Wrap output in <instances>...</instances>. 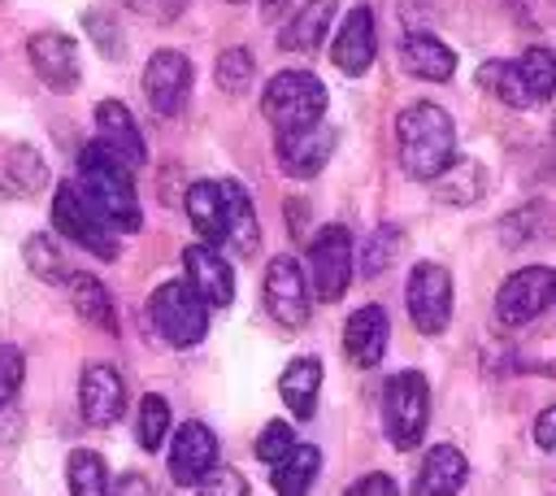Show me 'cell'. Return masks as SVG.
<instances>
[{"instance_id":"obj_19","label":"cell","mask_w":556,"mask_h":496,"mask_svg":"<svg viewBox=\"0 0 556 496\" xmlns=\"http://www.w3.org/2000/svg\"><path fill=\"white\" fill-rule=\"evenodd\" d=\"M96 131H100V148H109L122 165H143L148 161V144L130 117V109L122 100H100L96 104Z\"/></svg>"},{"instance_id":"obj_3","label":"cell","mask_w":556,"mask_h":496,"mask_svg":"<svg viewBox=\"0 0 556 496\" xmlns=\"http://www.w3.org/2000/svg\"><path fill=\"white\" fill-rule=\"evenodd\" d=\"M326 83L308 70H282L265 83L261 91V113L274 122V131H295V126H313L326 113Z\"/></svg>"},{"instance_id":"obj_39","label":"cell","mask_w":556,"mask_h":496,"mask_svg":"<svg viewBox=\"0 0 556 496\" xmlns=\"http://www.w3.org/2000/svg\"><path fill=\"white\" fill-rule=\"evenodd\" d=\"M343 496H400V487H395L391 474H365V479H356Z\"/></svg>"},{"instance_id":"obj_29","label":"cell","mask_w":556,"mask_h":496,"mask_svg":"<svg viewBox=\"0 0 556 496\" xmlns=\"http://www.w3.org/2000/svg\"><path fill=\"white\" fill-rule=\"evenodd\" d=\"M478 83H482L495 100H504V104H513V109L534 104L530 91H526V78H521V70H517V61H486V65L478 70Z\"/></svg>"},{"instance_id":"obj_22","label":"cell","mask_w":556,"mask_h":496,"mask_svg":"<svg viewBox=\"0 0 556 496\" xmlns=\"http://www.w3.org/2000/svg\"><path fill=\"white\" fill-rule=\"evenodd\" d=\"M339 0H308L295 9V17H287V26L278 30V48L282 52H313L326 30H330V17H334Z\"/></svg>"},{"instance_id":"obj_1","label":"cell","mask_w":556,"mask_h":496,"mask_svg":"<svg viewBox=\"0 0 556 496\" xmlns=\"http://www.w3.org/2000/svg\"><path fill=\"white\" fill-rule=\"evenodd\" d=\"M74 187L109 231H139L143 213H139V200H135L130 165H122L109 148L87 144L78 152V183Z\"/></svg>"},{"instance_id":"obj_37","label":"cell","mask_w":556,"mask_h":496,"mask_svg":"<svg viewBox=\"0 0 556 496\" xmlns=\"http://www.w3.org/2000/svg\"><path fill=\"white\" fill-rule=\"evenodd\" d=\"M195 496H248V479L230 466H213L200 483H195Z\"/></svg>"},{"instance_id":"obj_8","label":"cell","mask_w":556,"mask_h":496,"mask_svg":"<svg viewBox=\"0 0 556 496\" xmlns=\"http://www.w3.org/2000/svg\"><path fill=\"white\" fill-rule=\"evenodd\" d=\"M52 226H56L70 244L87 248L91 257H104V261L117 257V235L91 213V204L78 196L74 183H61V187H56V196H52Z\"/></svg>"},{"instance_id":"obj_31","label":"cell","mask_w":556,"mask_h":496,"mask_svg":"<svg viewBox=\"0 0 556 496\" xmlns=\"http://www.w3.org/2000/svg\"><path fill=\"white\" fill-rule=\"evenodd\" d=\"M165 435H169V405H165L156 392H148V396L139 400L135 439H139V448H143V452H156V448L165 444Z\"/></svg>"},{"instance_id":"obj_41","label":"cell","mask_w":556,"mask_h":496,"mask_svg":"<svg viewBox=\"0 0 556 496\" xmlns=\"http://www.w3.org/2000/svg\"><path fill=\"white\" fill-rule=\"evenodd\" d=\"M87 30L96 35V44H109V57L122 52V35H117V26H113V22H100V13H87Z\"/></svg>"},{"instance_id":"obj_36","label":"cell","mask_w":556,"mask_h":496,"mask_svg":"<svg viewBox=\"0 0 556 496\" xmlns=\"http://www.w3.org/2000/svg\"><path fill=\"white\" fill-rule=\"evenodd\" d=\"M291 448H295V435H291L287 422H269V426L256 435V457H261L265 466H278Z\"/></svg>"},{"instance_id":"obj_12","label":"cell","mask_w":556,"mask_h":496,"mask_svg":"<svg viewBox=\"0 0 556 496\" xmlns=\"http://www.w3.org/2000/svg\"><path fill=\"white\" fill-rule=\"evenodd\" d=\"M274 152L291 178H313L326 165V157L334 152V126L313 122V126H295V131H274Z\"/></svg>"},{"instance_id":"obj_38","label":"cell","mask_w":556,"mask_h":496,"mask_svg":"<svg viewBox=\"0 0 556 496\" xmlns=\"http://www.w3.org/2000/svg\"><path fill=\"white\" fill-rule=\"evenodd\" d=\"M22 379H26V357H22V348L0 344V405H9V400L17 396Z\"/></svg>"},{"instance_id":"obj_13","label":"cell","mask_w":556,"mask_h":496,"mask_svg":"<svg viewBox=\"0 0 556 496\" xmlns=\"http://www.w3.org/2000/svg\"><path fill=\"white\" fill-rule=\"evenodd\" d=\"M26 57L35 65V74L43 78V87L52 91H74L78 87V44L61 30H39L26 39Z\"/></svg>"},{"instance_id":"obj_20","label":"cell","mask_w":556,"mask_h":496,"mask_svg":"<svg viewBox=\"0 0 556 496\" xmlns=\"http://www.w3.org/2000/svg\"><path fill=\"white\" fill-rule=\"evenodd\" d=\"M465 479H469L465 452L452 448V444H434V448L421 457L408 496H456V492L465 487Z\"/></svg>"},{"instance_id":"obj_14","label":"cell","mask_w":556,"mask_h":496,"mask_svg":"<svg viewBox=\"0 0 556 496\" xmlns=\"http://www.w3.org/2000/svg\"><path fill=\"white\" fill-rule=\"evenodd\" d=\"M217 466V435L204 422H182L169 444V479L178 487H195Z\"/></svg>"},{"instance_id":"obj_40","label":"cell","mask_w":556,"mask_h":496,"mask_svg":"<svg viewBox=\"0 0 556 496\" xmlns=\"http://www.w3.org/2000/svg\"><path fill=\"white\" fill-rule=\"evenodd\" d=\"M109 496H161L156 492V483L148 479V474H139V470H126L117 483H113V492Z\"/></svg>"},{"instance_id":"obj_7","label":"cell","mask_w":556,"mask_h":496,"mask_svg":"<svg viewBox=\"0 0 556 496\" xmlns=\"http://www.w3.org/2000/svg\"><path fill=\"white\" fill-rule=\"evenodd\" d=\"M556 300V270L552 265H526L508 274L495 292V318L504 326H526L534 322L547 305Z\"/></svg>"},{"instance_id":"obj_11","label":"cell","mask_w":556,"mask_h":496,"mask_svg":"<svg viewBox=\"0 0 556 496\" xmlns=\"http://www.w3.org/2000/svg\"><path fill=\"white\" fill-rule=\"evenodd\" d=\"M187 91H191V61L174 48H156L143 65V96L148 104L161 113V117H174L182 113L187 104Z\"/></svg>"},{"instance_id":"obj_28","label":"cell","mask_w":556,"mask_h":496,"mask_svg":"<svg viewBox=\"0 0 556 496\" xmlns=\"http://www.w3.org/2000/svg\"><path fill=\"white\" fill-rule=\"evenodd\" d=\"M65 483H70V496H109L113 483H109V466L100 452L91 448H74L70 461H65Z\"/></svg>"},{"instance_id":"obj_5","label":"cell","mask_w":556,"mask_h":496,"mask_svg":"<svg viewBox=\"0 0 556 496\" xmlns=\"http://www.w3.org/2000/svg\"><path fill=\"white\" fill-rule=\"evenodd\" d=\"M148 318L156 326V335L174 348H191L208 335V305L182 283H161L148 300Z\"/></svg>"},{"instance_id":"obj_45","label":"cell","mask_w":556,"mask_h":496,"mask_svg":"<svg viewBox=\"0 0 556 496\" xmlns=\"http://www.w3.org/2000/svg\"><path fill=\"white\" fill-rule=\"evenodd\" d=\"M552 139H556V126H552Z\"/></svg>"},{"instance_id":"obj_21","label":"cell","mask_w":556,"mask_h":496,"mask_svg":"<svg viewBox=\"0 0 556 496\" xmlns=\"http://www.w3.org/2000/svg\"><path fill=\"white\" fill-rule=\"evenodd\" d=\"M222 183V222H226V244L235 252H256L261 244V226H256V209H252V196L235 183V178H217Z\"/></svg>"},{"instance_id":"obj_18","label":"cell","mask_w":556,"mask_h":496,"mask_svg":"<svg viewBox=\"0 0 556 496\" xmlns=\"http://www.w3.org/2000/svg\"><path fill=\"white\" fill-rule=\"evenodd\" d=\"M387 339H391V322H387L382 305H361L343 326V352L356 370L378 365L382 352H387Z\"/></svg>"},{"instance_id":"obj_15","label":"cell","mask_w":556,"mask_h":496,"mask_svg":"<svg viewBox=\"0 0 556 496\" xmlns=\"http://www.w3.org/2000/svg\"><path fill=\"white\" fill-rule=\"evenodd\" d=\"M182 270H187V287L208 305V309H226L235 300V270L222 261L217 248L208 244H191L182 252Z\"/></svg>"},{"instance_id":"obj_25","label":"cell","mask_w":556,"mask_h":496,"mask_svg":"<svg viewBox=\"0 0 556 496\" xmlns=\"http://www.w3.org/2000/svg\"><path fill=\"white\" fill-rule=\"evenodd\" d=\"M317 387H321V361L317 357H295L282 374H278V396L287 400L291 418H313L317 409Z\"/></svg>"},{"instance_id":"obj_27","label":"cell","mask_w":556,"mask_h":496,"mask_svg":"<svg viewBox=\"0 0 556 496\" xmlns=\"http://www.w3.org/2000/svg\"><path fill=\"white\" fill-rule=\"evenodd\" d=\"M317 470H321V452H317L313 444H295V448L269 470V483H274L278 496H308Z\"/></svg>"},{"instance_id":"obj_6","label":"cell","mask_w":556,"mask_h":496,"mask_svg":"<svg viewBox=\"0 0 556 496\" xmlns=\"http://www.w3.org/2000/svg\"><path fill=\"white\" fill-rule=\"evenodd\" d=\"M308 278H313V296L317 300H339L352 283V235L348 226L330 222L313 235L308 244Z\"/></svg>"},{"instance_id":"obj_30","label":"cell","mask_w":556,"mask_h":496,"mask_svg":"<svg viewBox=\"0 0 556 496\" xmlns=\"http://www.w3.org/2000/svg\"><path fill=\"white\" fill-rule=\"evenodd\" d=\"M434 191H439V200H447V204H469V200L482 191V170H478L473 161H452V165L434 178Z\"/></svg>"},{"instance_id":"obj_10","label":"cell","mask_w":556,"mask_h":496,"mask_svg":"<svg viewBox=\"0 0 556 496\" xmlns=\"http://www.w3.org/2000/svg\"><path fill=\"white\" fill-rule=\"evenodd\" d=\"M265 309L278 326L300 331L308 322V283L295 257H274L265 270Z\"/></svg>"},{"instance_id":"obj_23","label":"cell","mask_w":556,"mask_h":496,"mask_svg":"<svg viewBox=\"0 0 556 496\" xmlns=\"http://www.w3.org/2000/svg\"><path fill=\"white\" fill-rule=\"evenodd\" d=\"M400 61L408 74H417L426 83H447L456 74V52L434 35H408L400 44Z\"/></svg>"},{"instance_id":"obj_9","label":"cell","mask_w":556,"mask_h":496,"mask_svg":"<svg viewBox=\"0 0 556 496\" xmlns=\"http://www.w3.org/2000/svg\"><path fill=\"white\" fill-rule=\"evenodd\" d=\"M408 300V318L421 335H439L452 318V274L439 261H417L404 287Z\"/></svg>"},{"instance_id":"obj_43","label":"cell","mask_w":556,"mask_h":496,"mask_svg":"<svg viewBox=\"0 0 556 496\" xmlns=\"http://www.w3.org/2000/svg\"><path fill=\"white\" fill-rule=\"evenodd\" d=\"M287 4H291V0H261V13H265V17H278Z\"/></svg>"},{"instance_id":"obj_4","label":"cell","mask_w":556,"mask_h":496,"mask_svg":"<svg viewBox=\"0 0 556 496\" xmlns=\"http://www.w3.org/2000/svg\"><path fill=\"white\" fill-rule=\"evenodd\" d=\"M426 422H430V383H426V374H417V370L391 374L387 387H382V426H387V439L400 452H408V448L421 444Z\"/></svg>"},{"instance_id":"obj_35","label":"cell","mask_w":556,"mask_h":496,"mask_svg":"<svg viewBox=\"0 0 556 496\" xmlns=\"http://www.w3.org/2000/svg\"><path fill=\"white\" fill-rule=\"evenodd\" d=\"M400 244H404V235H400L395 226L374 231V239H369V248H365V274H369V278H374V274H382V270L395 261Z\"/></svg>"},{"instance_id":"obj_33","label":"cell","mask_w":556,"mask_h":496,"mask_svg":"<svg viewBox=\"0 0 556 496\" xmlns=\"http://www.w3.org/2000/svg\"><path fill=\"white\" fill-rule=\"evenodd\" d=\"M517 70H521V78H526L530 100H547V96L556 91V57H552L547 48H526V52L517 57Z\"/></svg>"},{"instance_id":"obj_2","label":"cell","mask_w":556,"mask_h":496,"mask_svg":"<svg viewBox=\"0 0 556 496\" xmlns=\"http://www.w3.org/2000/svg\"><path fill=\"white\" fill-rule=\"evenodd\" d=\"M395 144H400L404 174L408 178H421V183H434L456 161V126L430 100H417V104L400 109V117H395Z\"/></svg>"},{"instance_id":"obj_34","label":"cell","mask_w":556,"mask_h":496,"mask_svg":"<svg viewBox=\"0 0 556 496\" xmlns=\"http://www.w3.org/2000/svg\"><path fill=\"white\" fill-rule=\"evenodd\" d=\"M252 74H256V61H252L248 48H226V52L217 57V87H222L226 96L248 91V87H252Z\"/></svg>"},{"instance_id":"obj_16","label":"cell","mask_w":556,"mask_h":496,"mask_svg":"<svg viewBox=\"0 0 556 496\" xmlns=\"http://www.w3.org/2000/svg\"><path fill=\"white\" fill-rule=\"evenodd\" d=\"M78 409L91 426H113L126 409V383L113 365L104 361H91L83 370V383H78Z\"/></svg>"},{"instance_id":"obj_32","label":"cell","mask_w":556,"mask_h":496,"mask_svg":"<svg viewBox=\"0 0 556 496\" xmlns=\"http://www.w3.org/2000/svg\"><path fill=\"white\" fill-rule=\"evenodd\" d=\"M22 257H26L30 274L43 278V283H65V278H70V274H65V257H61V248H56L52 235H30V239L22 244Z\"/></svg>"},{"instance_id":"obj_26","label":"cell","mask_w":556,"mask_h":496,"mask_svg":"<svg viewBox=\"0 0 556 496\" xmlns=\"http://www.w3.org/2000/svg\"><path fill=\"white\" fill-rule=\"evenodd\" d=\"M187 218L200 235V244L217 248L226 244V222H222V183L204 178V183H191L187 187Z\"/></svg>"},{"instance_id":"obj_24","label":"cell","mask_w":556,"mask_h":496,"mask_svg":"<svg viewBox=\"0 0 556 496\" xmlns=\"http://www.w3.org/2000/svg\"><path fill=\"white\" fill-rule=\"evenodd\" d=\"M65 287H70V305H74V313H78L87 326L117 335V309H113V296L104 292V283H100L96 274H70Z\"/></svg>"},{"instance_id":"obj_17","label":"cell","mask_w":556,"mask_h":496,"mask_svg":"<svg viewBox=\"0 0 556 496\" xmlns=\"http://www.w3.org/2000/svg\"><path fill=\"white\" fill-rule=\"evenodd\" d=\"M374 52H378V35H374V13H369V4H356L348 17H343V26H339V35H334V44H330V61L343 70V74H365L369 65H374Z\"/></svg>"},{"instance_id":"obj_44","label":"cell","mask_w":556,"mask_h":496,"mask_svg":"<svg viewBox=\"0 0 556 496\" xmlns=\"http://www.w3.org/2000/svg\"><path fill=\"white\" fill-rule=\"evenodd\" d=\"M226 4H243V0H226Z\"/></svg>"},{"instance_id":"obj_42","label":"cell","mask_w":556,"mask_h":496,"mask_svg":"<svg viewBox=\"0 0 556 496\" xmlns=\"http://www.w3.org/2000/svg\"><path fill=\"white\" fill-rule=\"evenodd\" d=\"M534 444L556 452V405H547L539 418H534Z\"/></svg>"}]
</instances>
